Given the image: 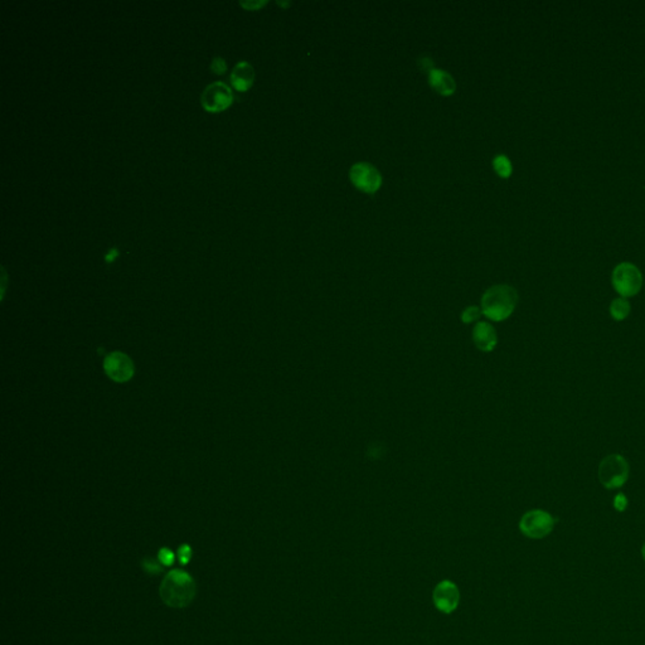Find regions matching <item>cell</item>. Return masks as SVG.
Here are the masks:
<instances>
[{"label": "cell", "instance_id": "obj_7", "mask_svg": "<svg viewBox=\"0 0 645 645\" xmlns=\"http://www.w3.org/2000/svg\"><path fill=\"white\" fill-rule=\"evenodd\" d=\"M435 608L443 614H451L458 609L460 603V591L455 582L443 580L438 582L432 593Z\"/></svg>", "mask_w": 645, "mask_h": 645}, {"label": "cell", "instance_id": "obj_3", "mask_svg": "<svg viewBox=\"0 0 645 645\" xmlns=\"http://www.w3.org/2000/svg\"><path fill=\"white\" fill-rule=\"evenodd\" d=\"M611 282L617 294L622 298H632L643 288L641 271L632 262H622L615 266L611 275Z\"/></svg>", "mask_w": 645, "mask_h": 645}, {"label": "cell", "instance_id": "obj_17", "mask_svg": "<svg viewBox=\"0 0 645 645\" xmlns=\"http://www.w3.org/2000/svg\"><path fill=\"white\" fill-rule=\"evenodd\" d=\"M211 71L216 75H223L227 71V62L225 58L214 57L211 62Z\"/></svg>", "mask_w": 645, "mask_h": 645}, {"label": "cell", "instance_id": "obj_20", "mask_svg": "<svg viewBox=\"0 0 645 645\" xmlns=\"http://www.w3.org/2000/svg\"><path fill=\"white\" fill-rule=\"evenodd\" d=\"M614 508L617 509V512H624L628 508V498L624 496L622 493H619L614 498Z\"/></svg>", "mask_w": 645, "mask_h": 645}, {"label": "cell", "instance_id": "obj_16", "mask_svg": "<svg viewBox=\"0 0 645 645\" xmlns=\"http://www.w3.org/2000/svg\"><path fill=\"white\" fill-rule=\"evenodd\" d=\"M141 566H143L145 572L149 574V575H159L161 571H163L161 561H156V559H150V557H146V559H143Z\"/></svg>", "mask_w": 645, "mask_h": 645}, {"label": "cell", "instance_id": "obj_22", "mask_svg": "<svg viewBox=\"0 0 645 645\" xmlns=\"http://www.w3.org/2000/svg\"><path fill=\"white\" fill-rule=\"evenodd\" d=\"M117 256H119V250L116 248H112L108 251V254L105 255V261L109 262V264L110 262H114Z\"/></svg>", "mask_w": 645, "mask_h": 645}, {"label": "cell", "instance_id": "obj_4", "mask_svg": "<svg viewBox=\"0 0 645 645\" xmlns=\"http://www.w3.org/2000/svg\"><path fill=\"white\" fill-rule=\"evenodd\" d=\"M556 519L551 513L543 509H532L524 513L519 521V530L530 540H542L552 533Z\"/></svg>", "mask_w": 645, "mask_h": 645}, {"label": "cell", "instance_id": "obj_14", "mask_svg": "<svg viewBox=\"0 0 645 645\" xmlns=\"http://www.w3.org/2000/svg\"><path fill=\"white\" fill-rule=\"evenodd\" d=\"M493 165H494L496 173L503 178H508L512 174V164L506 156H496L493 161Z\"/></svg>", "mask_w": 645, "mask_h": 645}, {"label": "cell", "instance_id": "obj_11", "mask_svg": "<svg viewBox=\"0 0 645 645\" xmlns=\"http://www.w3.org/2000/svg\"><path fill=\"white\" fill-rule=\"evenodd\" d=\"M254 67L246 61H240L231 72V83L238 93L248 91L254 85Z\"/></svg>", "mask_w": 645, "mask_h": 645}, {"label": "cell", "instance_id": "obj_23", "mask_svg": "<svg viewBox=\"0 0 645 645\" xmlns=\"http://www.w3.org/2000/svg\"><path fill=\"white\" fill-rule=\"evenodd\" d=\"M640 553H641V559H643V561L645 562V542L644 545L641 546V551H640Z\"/></svg>", "mask_w": 645, "mask_h": 645}, {"label": "cell", "instance_id": "obj_13", "mask_svg": "<svg viewBox=\"0 0 645 645\" xmlns=\"http://www.w3.org/2000/svg\"><path fill=\"white\" fill-rule=\"evenodd\" d=\"M610 315L615 322H622L625 320L630 315V311H632V306H630V303H629L628 299L625 298H617V299L612 300L611 301L610 308Z\"/></svg>", "mask_w": 645, "mask_h": 645}, {"label": "cell", "instance_id": "obj_6", "mask_svg": "<svg viewBox=\"0 0 645 645\" xmlns=\"http://www.w3.org/2000/svg\"><path fill=\"white\" fill-rule=\"evenodd\" d=\"M233 103V93L225 82H214L202 93L201 104L207 112L217 114L228 109Z\"/></svg>", "mask_w": 645, "mask_h": 645}, {"label": "cell", "instance_id": "obj_1", "mask_svg": "<svg viewBox=\"0 0 645 645\" xmlns=\"http://www.w3.org/2000/svg\"><path fill=\"white\" fill-rule=\"evenodd\" d=\"M161 598L170 608H187L194 600L197 585L194 579L183 570H173L161 581Z\"/></svg>", "mask_w": 645, "mask_h": 645}, {"label": "cell", "instance_id": "obj_21", "mask_svg": "<svg viewBox=\"0 0 645 645\" xmlns=\"http://www.w3.org/2000/svg\"><path fill=\"white\" fill-rule=\"evenodd\" d=\"M266 4V1H241L240 6H243L245 9L248 11H256L259 9L261 6H264Z\"/></svg>", "mask_w": 645, "mask_h": 645}, {"label": "cell", "instance_id": "obj_9", "mask_svg": "<svg viewBox=\"0 0 645 645\" xmlns=\"http://www.w3.org/2000/svg\"><path fill=\"white\" fill-rule=\"evenodd\" d=\"M105 371L110 378L116 382H125L134 375V364L132 359L124 353L115 351L110 354L105 361Z\"/></svg>", "mask_w": 645, "mask_h": 645}, {"label": "cell", "instance_id": "obj_19", "mask_svg": "<svg viewBox=\"0 0 645 645\" xmlns=\"http://www.w3.org/2000/svg\"><path fill=\"white\" fill-rule=\"evenodd\" d=\"M179 562L182 564H187L192 559V548L188 545H182L178 550Z\"/></svg>", "mask_w": 645, "mask_h": 645}, {"label": "cell", "instance_id": "obj_15", "mask_svg": "<svg viewBox=\"0 0 645 645\" xmlns=\"http://www.w3.org/2000/svg\"><path fill=\"white\" fill-rule=\"evenodd\" d=\"M482 314V309H479L478 306H467V309L461 313V320L465 324H470L477 322Z\"/></svg>", "mask_w": 645, "mask_h": 645}, {"label": "cell", "instance_id": "obj_12", "mask_svg": "<svg viewBox=\"0 0 645 645\" xmlns=\"http://www.w3.org/2000/svg\"><path fill=\"white\" fill-rule=\"evenodd\" d=\"M429 82L438 93L445 95V96L451 95L455 91V81L443 69H432V71H430Z\"/></svg>", "mask_w": 645, "mask_h": 645}, {"label": "cell", "instance_id": "obj_18", "mask_svg": "<svg viewBox=\"0 0 645 645\" xmlns=\"http://www.w3.org/2000/svg\"><path fill=\"white\" fill-rule=\"evenodd\" d=\"M159 561H161V564L164 566H170V564H174V553L169 550V548H161L159 551Z\"/></svg>", "mask_w": 645, "mask_h": 645}, {"label": "cell", "instance_id": "obj_5", "mask_svg": "<svg viewBox=\"0 0 645 645\" xmlns=\"http://www.w3.org/2000/svg\"><path fill=\"white\" fill-rule=\"evenodd\" d=\"M629 463L620 454H611L600 463L599 479L606 489L622 488L628 482Z\"/></svg>", "mask_w": 645, "mask_h": 645}, {"label": "cell", "instance_id": "obj_8", "mask_svg": "<svg viewBox=\"0 0 645 645\" xmlns=\"http://www.w3.org/2000/svg\"><path fill=\"white\" fill-rule=\"evenodd\" d=\"M349 175L353 185H356L358 190L367 193H375L382 183L380 172L373 165L367 163H358L353 165Z\"/></svg>", "mask_w": 645, "mask_h": 645}, {"label": "cell", "instance_id": "obj_10", "mask_svg": "<svg viewBox=\"0 0 645 645\" xmlns=\"http://www.w3.org/2000/svg\"><path fill=\"white\" fill-rule=\"evenodd\" d=\"M472 340L480 351H492L498 343L496 329L489 322H477L472 329Z\"/></svg>", "mask_w": 645, "mask_h": 645}, {"label": "cell", "instance_id": "obj_2", "mask_svg": "<svg viewBox=\"0 0 645 645\" xmlns=\"http://www.w3.org/2000/svg\"><path fill=\"white\" fill-rule=\"evenodd\" d=\"M518 303L516 289L509 285H496L488 289L482 298V313L493 322H504L511 317Z\"/></svg>", "mask_w": 645, "mask_h": 645}]
</instances>
